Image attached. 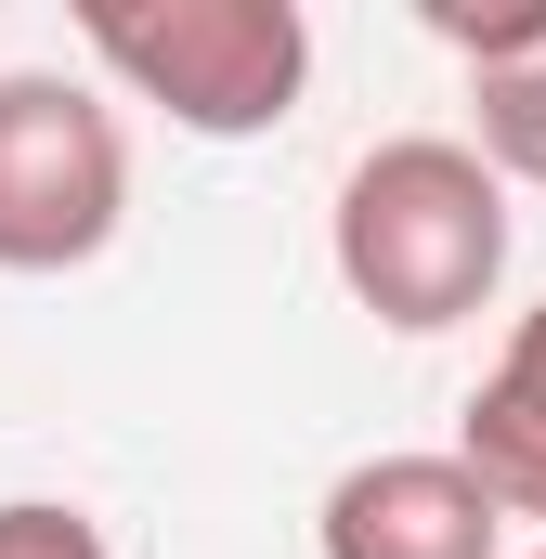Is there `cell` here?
Instances as JSON below:
<instances>
[{"mask_svg": "<svg viewBox=\"0 0 546 559\" xmlns=\"http://www.w3.org/2000/svg\"><path fill=\"white\" fill-rule=\"evenodd\" d=\"M325 261L352 286V312H378L391 338H442L508 286V182L495 156L455 131H391L339 169L325 209Z\"/></svg>", "mask_w": 546, "mask_h": 559, "instance_id": "6da1fadb", "label": "cell"}, {"mask_svg": "<svg viewBox=\"0 0 546 559\" xmlns=\"http://www.w3.org/2000/svg\"><path fill=\"white\" fill-rule=\"evenodd\" d=\"M79 52L195 143H261L312 92V13L299 0H92Z\"/></svg>", "mask_w": 546, "mask_h": 559, "instance_id": "7a4b0ae2", "label": "cell"}, {"mask_svg": "<svg viewBox=\"0 0 546 559\" xmlns=\"http://www.w3.org/2000/svg\"><path fill=\"white\" fill-rule=\"evenodd\" d=\"M131 222V131L66 66H0V274H79Z\"/></svg>", "mask_w": 546, "mask_h": 559, "instance_id": "3957f363", "label": "cell"}, {"mask_svg": "<svg viewBox=\"0 0 546 559\" xmlns=\"http://www.w3.org/2000/svg\"><path fill=\"white\" fill-rule=\"evenodd\" d=\"M325 559H508V508L482 495L468 455H365L312 508Z\"/></svg>", "mask_w": 546, "mask_h": 559, "instance_id": "277c9868", "label": "cell"}, {"mask_svg": "<svg viewBox=\"0 0 546 559\" xmlns=\"http://www.w3.org/2000/svg\"><path fill=\"white\" fill-rule=\"evenodd\" d=\"M455 455L482 468V495H495L508 521H534V534H546V299L508 325L495 378L468 391V417H455Z\"/></svg>", "mask_w": 546, "mask_h": 559, "instance_id": "5b68a950", "label": "cell"}, {"mask_svg": "<svg viewBox=\"0 0 546 559\" xmlns=\"http://www.w3.org/2000/svg\"><path fill=\"white\" fill-rule=\"evenodd\" d=\"M455 66H468V143L495 156V182H546V0L534 13H495V26H455Z\"/></svg>", "mask_w": 546, "mask_h": 559, "instance_id": "8992f818", "label": "cell"}, {"mask_svg": "<svg viewBox=\"0 0 546 559\" xmlns=\"http://www.w3.org/2000/svg\"><path fill=\"white\" fill-rule=\"evenodd\" d=\"M0 559H118V547H105V521L66 508V495H0Z\"/></svg>", "mask_w": 546, "mask_h": 559, "instance_id": "52a82bcc", "label": "cell"}, {"mask_svg": "<svg viewBox=\"0 0 546 559\" xmlns=\"http://www.w3.org/2000/svg\"><path fill=\"white\" fill-rule=\"evenodd\" d=\"M521 559H546V534H534V547H521Z\"/></svg>", "mask_w": 546, "mask_h": 559, "instance_id": "ba28073f", "label": "cell"}]
</instances>
